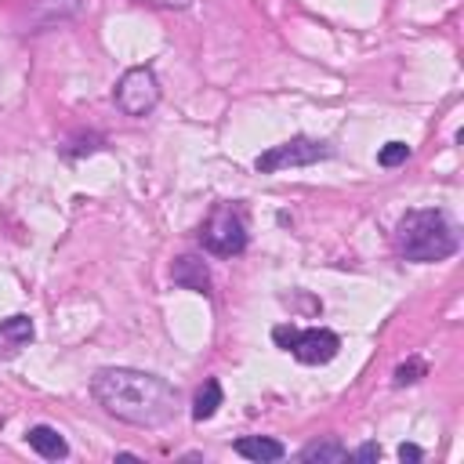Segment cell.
I'll use <instances>...</instances> for the list:
<instances>
[{"instance_id": "cell-1", "label": "cell", "mask_w": 464, "mask_h": 464, "mask_svg": "<svg viewBox=\"0 0 464 464\" xmlns=\"http://www.w3.org/2000/svg\"><path fill=\"white\" fill-rule=\"evenodd\" d=\"M91 395L98 399V406L135 428H160L174 417V403L178 392L145 370H131V367H106L91 377Z\"/></svg>"}, {"instance_id": "cell-2", "label": "cell", "mask_w": 464, "mask_h": 464, "mask_svg": "<svg viewBox=\"0 0 464 464\" xmlns=\"http://www.w3.org/2000/svg\"><path fill=\"white\" fill-rule=\"evenodd\" d=\"M395 251L413 265L442 262L457 251V228L453 221L435 207L406 210L395 225Z\"/></svg>"}, {"instance_id": "cell-3", "label": "cell", "mask_w": 464, "mask_h": 464, "mask_svg": "<svg viewBox=\"0 0 464 464\" xmlns=\"http://www.w3.org/2000/svg\"><path fill=\"white\" fill-rule=\"evenodd\" d=\"M200 244L214 258H237L247 251V214L240 203H218L203 228H200Z\"/></svg>"}, {"instance_id": "cell-4", "label": "cell", "mask_w": 464, "mask_h": 464, "mask_svg": "<svg viewBox=\"0 0 464 464\" xmlns=\"http://www.w3.org/2000/svg\"><path fill=\"white\" fill-rule=\"evenodd\" d=\"M330 156H334V149H330L327 142L298 135V138H291V142H280V145L258 153L255 167H258V174H276V171H287V167H312V163L330 160Z\"/></svg>"}, {"instance_id": "cell-5", "label": "cell", "mask_w": 464, "mask_h": 464, "mask_svg": "<svg viewBox=\"0 0 464 464\" xmlns=\"http://www.w3.org/2000/svg\"><path fill=\"white\" fill-rule=\"evenodd\" d=\"M113 98H116L120 113H127V116H149L160 106V80H156V73L149 66H135V70H127L120 77Z\"/></svg>"}, {"instance_id": "cell-6", "label": "cell", "mask_w": 464, "mask_h": 464, "mask_svg": "<svg viewBox=\"0 0 464 464\" xmlns=\"http://www.w3.org/2000/svg\"><path fill=\"white\" fill-rule=\"evenodd\" d=\"M287 352L305 363V367H323L330 363L338 352H341V338L334 330H323V327H312V330H294Z\"/></svg>"}, {"instance_id": "cell-7", "label": "cell", "mask_w": 464, "mask_h": 464, "mask_svg": "<svg viewBox=\"0 0 464 464\" xmlns=\"http://www.w3.org/2000/svg\"><path fill=\"white\" fill-rule=\"evenodd\" d=\"M80 12H84V0H33L26 26H30V33H41V30H51V26L77 19Z\"/></svg>"}, {"instance_id": "cell-8", "label": "cell", "mask_w": 464, "mask_h": 464, "mask_svg": "<svg viewBox=\"0 0 464 464\" xmlns=\"http://www.w3.org/2000/svg\"><path fill=\"white\" fill-rule=\"evenodd\" d=\"M33 320L30 316H8L0 320V359H15L30 341H33Z\"/></svg>"}, {"instance_id": "cell-9", "label": "cell", "mask_w": 464, "mask_h": 464, "mask_svg": "<svg viewBox=\"0 0 464 464\" xmlns=\"http://www.w3.org/2000/svg\"><path fill=\"white\" fill-rule=\"evenodd\" d=\"M171 280L185 291H196V294H210V273H207V262L196 258V255H181L174 265H171Z\"/></svg>"}, {"instance_id": "cell-10", "label": "cell", "mask_w": 464, "mask_h": 464, "mask_svg": "<svg viewBox=\"0 0 464 464\" xmlns=\"http://www.w3.org/2000/svg\"><path fill=\"white\" fill-rule=\"evenodd\" d=\"M26 442H30V450H37L44 460H62V457L70 453V442H66L62 432L51 428V424H33V428L26 432Z\"/></svg>"}, {"instance_id": "cell-11", "label": "cell", "mask_w": 464, "mask_h": 464, "mask_svg": "<svg viewBox=\"0 0 464 464\" xmlns=\"http://www.w3.org/2000/svg\"><path fill=\"white\" fill-rule=\"evenodd\" d=\"M237 450L240 457H247V460H258V464H265V460H280L283 453H287V446L280 442V439H269V435H247V439H237Z\"/></svg>"}, {"instance_id": "cell-12", "label": "cell", "mask_w": 464, "mask_h": 464, "mask_svg": "<svg viewBox=\"0 0 464 464\" xmlns=\"http://www.w3.org/2000/svg\"><path fill=\"white\" fill-rule=\"evenodd\" d=\"M302 460L305 464H345V460H352V453L338 439H316L302 450Z\"/></svg>"}, {"instance_id": "cell-13", "label": "cell", "mask_w": 464, "mask_h": 464, "mask_svg": "<svg viewBox=\"0 0 464 464\" xmlns=\"http://www.w3.org/2000/svg\"><path fill=\"white\" fill-rule=\"evenodd\" d=\"M221 385L210 377V381H203V388L196 392V399H192V421H210L214 413H218V406H221Z\"/></svg>"}, {"instance_id": "cell-14", "label": "cell", "mask_w": 464, "mask_h": 464, "mask_svg": "<svg viewBox=\"0 0 464 464\" xmlns=\"http://www.w3.org/2000/svg\"><path fill=\"white\" fill-rule=\"evenodd\" d=\"M421 377H424V363H421V359H406V363L395 367L392 385H395V388H406V385H417Z\"/></svg>"}, {"instance_id": "cell-15", "label": "cell", "mask_w": 464, "mask_h": 464, "mask_svg": "<svg viewBox=\"0 0 464 464\" xmlns=\"http://www.w3.org/2000/svg\"><path fill=\"white\" fill-rule=\"evenodd\" d=\"M410 160V145L406 142H388L381 153H377V163L381 167H399V163H406Z\"/></svg>"}, {"instance_id": "cell-16", "label": "cell", "mask_w": 464, "mask_h": 464, "mask_svg": "<svg viewBox=\"0 0 464 464\" xmlns=\"http://www.w3.org/2000/svg\"><path fill=\"white\" fill-rule=\"evenodd\" d=\"M352 460H359V464H370V460H381V446L377 442H363L356 453H352Z\"/></svg>"}, {"instance_id": "cell-17", "label": "cell", "mask_w": 464, "mask_h": 464, "mask_svg": "<svg viewBox=\"0 0 464 464\" xmlns=\"http://www.w3.org/2000/svg\"><path fill=\"white\" fill-rule=\"evenodd\" d=\"M138 5H145V8H167V12H181V8H189L192 0H138Z\"/></svg>"}, {"instance_id": "cell-18", "label": "cell", "mask_w": 464, "mask_h": 464, "mask_svg": "<svg viewBox=\"0 0 464 464\" xmlns=\"http://www.w3.org/2000/svg\"><path fill=\"white\" fill-rule=\"evenodd\" d=\"M421 457H424V453H421V446H413V442H403V446H399V460H403V464H406V460H410V464H417Z\"/></svg>"}]
</instances>
